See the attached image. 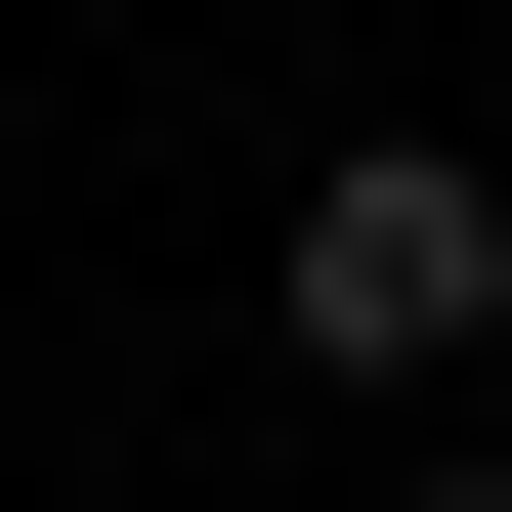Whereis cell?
<instances>
[{"label":"cell","instance_id":"obj_1","mask_svg":"<svg viewBox=\"0 0 512 512\" xmlns=\"http://www.w3.org/2000/svg\"><path fill=\"white\" fill-rule=\"evenodd\" d=\"M299 342H342V384L512 342V171H427V128H342V171H299Z\"/></svg>","mask_w":512,"mask_h":512},{"label":"cell","instance_id":"obj_2","mask_svg":"<svg viewBox=\"0 0 512 512\" xmlns=\"http://www.w3.org/2000/svg\"><path fill=\"white\" fill-rule=\"evenodd\" d=\"M384 512H512V470H384Z\"/></svg>","mask_w":512,"mask_h":512}]
</instances>
